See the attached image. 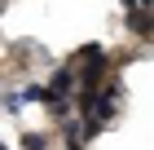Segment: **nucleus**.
<instances>
[{"mask_svg": "<svg viewBox=\"0 0 154 150\" xmlns=\"http://www.w3.org/2000/svg\"><path fill=\"white\" fill-rule=\"evenodd\" d=\"M128 31H137V35H154V9H137V13H128Z\"/></svg>", "mask_w": 154, "mask_h": 150, "instance_id": "1", "label": "nucleus"}, {"mask_svg": "<svg viewBox=\"0 0 154 150\" xmlns=\"http://www.w3.org/2000/svg\"><path fill=\"white\" fill-rule=\"evenodd\" d=\"M18 97H22V106H31V102H44L48 106V88L44 84H26V88H18Z\"/></svg>", "mask_w": 154, "mask_h": 150, "instance_id": "2", "label": "nucleus"}, {"mask_svg": "<svg viewBox=\"0 0 154 150\" xmlns=\"http://www.w3.org/2000/svg\"><path fill=\"white\" fill-rule=\"evenodd\" d=\"M18 110H22V97L18 93H5V115H18Z\"/></svg>", "mask_w": 154, "mask_h": 150, "instance_id": "3", "label": "nucleus"}, {"mask_svg": "<svg viewBox=\"0 0 154 150\" xmlns=\"http://www.w3.org/2000/svg\"><path fill=\"white\" fill-rule=\"evenodd\" d=\"M22 150H44V137H40V132H35V137L26 132V137H22Z\"/></svg>", "mask_w": 154, "mask_h": 150, "instance_id": "4", "label": "nucleus"}, {"mask_svg": "<svg viewBox=\"0 0 154 150\" xmlns=\"http://www.w3.org/2000/svg\"><path fill=\"white\" fill-rule=\"evenodd\" d=\"M66 137H71V150H84V146H79V141H84V137H79V128H71V124H66Z\"/></svg>", "mask_w": 154, "mask_h": 150, "instance_id": "5", "label": "nucleus"}]
</instances>
